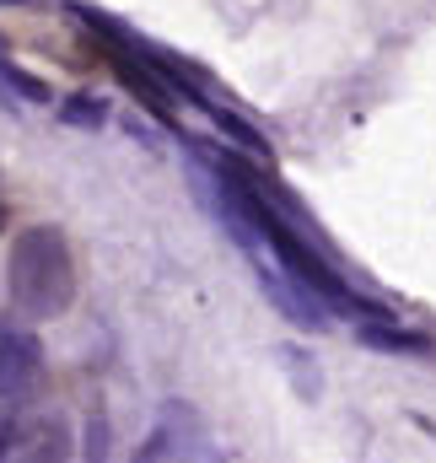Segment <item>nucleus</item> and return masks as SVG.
Segmentation results:
<instances>
[{"label":"nucleus","instance_id":"nucleus-7","mask_svg":"<svg viewBox=\"0 0 436 463\" xmlns=\"http://www.w3.org/2000/svg\"><path fill=\"white\" fill-rule=\"evenodd\" d=\"M60 118H71V124H87V129H98V124L109 118V109H103L98 98H71V103L60 109Z\"/></svg>","mask_w":436,"mask_h":463},{"label":"nucleus","instance_id":"nucleus-10","mask_svg":"<svg viewBox=\"0 0 436 463\" xmlns=\"http://www.w3.org/2000/svg\"><path fill=\"white\" fill-rule=\"evenodd\" d=\"M5 448H11V426H0V453H5Z\"/></svg>","mask_w":436,"mask_h":463},{"label":"nucleus","instance_id":"nucleus-11","mask_svg":"<svg viewBox=\"0 0 436 463\" xmlns=\"http://www.w3.org/2000/svg\"><path fill=\"white\" fill-rule=\"evenodd\" d=\"M0 222H5V216H0Z\"/></svg>","mask_w":436,"mask_h":463},{"label":"nucleus","instance_id":"nucleus-3","mask_svg":"<svg viewBox=\"0 0 436 463\" xmlns=\"http://www.w3.org/2000/svg\"><path fill=\"white\" fill-rule=\"evenodd\" d=\"M259 286L264 297H275V307L297 324V329H324L328 313H324V297L313 286H302L291 269H275V264H259Z\"/></svg>","mask_w":436,"mask_h":463},{"label":"nucleus","instance_id":"nucleus-6","mask_svg":"<svg viewBox=\"0 0 436 463\" xmlns=\"http://www.w3.org/2000/svg\"><path fill=\"white\" fill-rule=\"evenodd\" d=\"M361 345L388 350V355H426L431 340L426 335H410V329H393V318H383V324H366L361 329Z\"/></svg>","mask_w":436,"mask_h":463},{"label":"nucleus","instance_id":"nucleus-4","mask_svg":"<svg viewBox=\"0 0 436 463\" xmlns=\"http://www.w3.org/2000/svg\"><path fill=\"white\" fill-rule=\"evenodd\" d=\"M162 431H167V442H173V453H178V458H189V463H221V453L211 448V437H205V426H200L189 410H178V404H173Z\"/></svg>","mask_w":436,"mask_h":463},{"label":"nucleus","instance_id":"nucleus-9","mask_svg":"<svg viewBox=\"0 0 436 463\" xmlns=\"http://www.w3.org/2000/svg\"><path fill=\"white\" fill-rule=\"evenodd\" d=\"M167 453H173V442H167V431H156V437L146 442V453H140L135 463H167Z\"/></svg>","mask_w":436,"mask_h":463},{"label":"nucleus","instance_id":"nucleus-2","mask_svg":"<svg viewBox=\"0 0 436 463\" xmlns=\"http://www.w3.org/2000/svg\"><path fill=\"white\" fill-rule=\"evenodd\" d=\"M38 388H43V345H38V335L0 313V399L22 404Z\"/></svg>","mask_w":436,"mask_h":463},{"label":"nucleus","instance_id":"nucleus-5","mask_svg":"<svg viewBox=\"0 0 436 463\" xmlns=\"http://www.w3.org/2000/svg\"><path fill=\"white\" fill-rule=\"evenodd\" d=\"M11 103H54V92H49V81L27 76V71L11 60L5 38H0V109H11Z\"/></svg>","mask_w":436,"mask_h":463},{"label":"nucleus","instance_id":"nucleus-1","mask_svg":"<svg viewBox=\"0 0 436 463\" xmlns=\"http://www.w3.org/2000/svg\"><path fill=\"white\" fill-rule=\"evenodd\" d=\"M5 297L16 318H60L76 302V259L65 232L49 222H33L11 237L5 253Z\"/></svg>","mask_w":436,"mask_h":463},{"label":"nucleus","instance_id":"nucleus-8","mask_svg":"<svg viewBox=\"0 0 436 463\" xmlns=\"http://www.w3.org/2000/svg\"><path fill=\"white\" fill-rule=\"evenodd\" d=\"M109 458V426H103V415H92V448H87V463H103Z\"/></svg>","mask_w":436,"mask_h":463}]
</instances>
